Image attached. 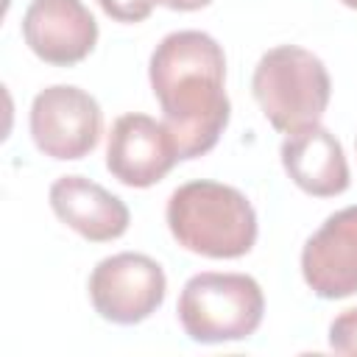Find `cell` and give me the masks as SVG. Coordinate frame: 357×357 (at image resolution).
Segmentation results:
<instances>
[{
	"mask_svg": "<svg viewBox=\"0 0 357 357\" xmlns=\"http://www.w3.org/2000/svg\"><path fill=\"white\" fill-rule=\"evenodd\" d=\"M98 6L117 22H142L156 0H98Z\"/></svg>",
	"mask_w": 357,
	"mask_h": 357,
	"instance_id": "obj_13",
	"label": "cell"
},
{
	"mask_svg": "<svg viewBox=\"0 0 357 357\" xmlns=\"http://www.w3.org/2000/svg\"><path fill=\"white\" fill-rule=\"evenodd\" d=\"M251 92L265 120L284 134L318 126L332 95V81L324 61L298 47H271L254 67Z\"/></svg>",
	"mask_w": 357,
	"mask_h": 357,
	"instance_id": "obj_3",
	"label": "cell"
},
{
	"mask_svg": "<svg viewBox=\"0 0 357 357\" xmlns=\"http://www.w3.org/2000/svg\"><path fill=\"white\" fill-rule=\"evenodd\" d=\"M282 165L296 187L310 195L332 198L349 187V162L343 145L324 126L293 131L282 142Z\"/></svg>",
	"mask_w": 357,
	"mask_h": 357,
	"instance_id": "obj_11",
	"label": "cell"
},
{
	"mask_svg": "<svg viewBox=\"0 0 357 357\" xmlns=\"http://www.w3.org/2000/svg\"><path fill=\"white\" fill-rule=\"evenodd\" d=\"M50 209L61 223L78 231L84 240L106 243L126 234L131 215L128 206L106 187L84 176H61L50 184Z\"/></svg>",
	"mask_w": 357,
	"mask_h": 357,
	"instance_id": "obj_10",
	"label": "cell"
},
{
	"mask_svg": "<svg viewBox=\"0 0 357 357\" xmlns=\"http://www.w3.org/2000/svg\"><path fill=\"white\" fill-rule=\"evenodd\" d=\"M178 145L165 126L148 114L131 112L114 120L106 145V167L126 187H151L178 162Z\"/></svg>",
	"mask_w": 357,
	"mask_h": 357,
	"instance_id": "obj_7",
	"label": "cell"
},
{
	"mask_svg": "<svg viewBox=\"0 0 357 357\" xmlns=\"http://www.w3.org/2000/svg\"><path fill=\"white\" fill-rule=\"evenodd\" d=\"M156 3H162V6H167L173 11H195V8L209 6L212 0H156Z\"/></svg>",
	"mask_w": 357,
	"mask_h": 357,
	"instance_id": "obj_14",
	"label": "cell"
},
{
	"mask_svg": "<svg viewBox=\"0 0 357 357\" xmlns=\"http://www.w3.org/2000/svg\"><path fill=\"white\" fill-rule=\"evenodd\" d=\"M170 234L192 254L237 259L257 243V212L251 201L220 181H187L167 198Z\"/></svg>",
	"mask_w": 357,
	"mask_h": 357,
	"instance_id": "obj_2",
	"label": "cell"
},
{
	"mask_svg": "<svg viewBox=\"0 0 357 357\" xmlns=\"http://www.w3.org/2000/svg\"><path fill=\"white\" fill-rule=\"evenodd\" d=\"M329 346L337 354H357V307L343 310L329 326Z\"/></svg>",
	"mask_w": 357,
	"mask_h": 357,
	"instance_id": "obj_12",
	"label": "cell"
},
{
	"mask_svg": "<svg viewBox=\"0 0 357 357\" xmlns=\"http://www.w3.org/2000/svg\"><path fill=\"white\" fill-rule=\"evenodd\" d=\"M167 279L156 259L123 251L100 259L89 276V298L100 318L131 326L151 318L165 301Z\"/></svg>",
	"mask_w": 357,
	"mask_h": 357,
	"instance_id": "obj_5",
	"label": "cell"
},
{
	"mask_svg": "<svg viewBox=\"0 0 357 357\" xmlns=\"http://www.w3.org/2000/svg\"><path fill=\"white\" fill-rule=\"evenodd\" d=\"M25 45L47 64L84 61L98 42V22L81 0H31L22 17Z\"/></svg>",
	"mask_w": 357,
	"mask_h": 357,
	"instance_id": "obj_9",
	"label": "cell"
},
{
	"mask_svg": "<svg viewBox=\"0 0 357 357\" xmlns=\"http://www.w3.org/2000/svg\"><path fill=\"white\" fill-rule=\"evenodd\" d=\"M343 6H349V8H357V0H340Z\"/></svg>",
	"mask_w": 357,
	"mask_h": 357,
	"instance_id": "obj_15",
	"label": "cell"
},
{
	"mask_svg": "<svg viewBox=\"0 0 357 357\" xmlns=\"http://www.w3.org/2000/svg\"><path fill=\"white\" fill-rule=\"evenodd\" d=\"M301 276L318 298L357 293V204L329 215L301 248Z\"/></svg>",
	"mask_w": 357,
	"mask_h": 357,
	"instance_id": "obj_8",
	"label": "cell"
},
{
	"mask_svg": "<svg viewBox=\"0 0 357 357\" xmlns=\"http://www.w3.org/2000/svg\"><path fill=\"white\" fill-rule=\"evenodd\" d=\"M33 145L50 159H81L86 156L103 128L98 100L81 86L53 84L42 89L28 114Z\"/></svg>",
	"mask_w": 357,
	"mask_h": 357,
	"instance_id": "obj_6",
	"label": "cell"
},
{
	"mask_svg": "<svg viewBox=\"0 0 357 357\" xmlns=\"http://www.w3.org/2000/svg\"><path fill=\"white\" fill-rule=\"evenodd\" d=\"M148 78L178 156L195 159L212 151L231 112L223 47L204 31H173L151 53Z\"/></svg>",
	"mask_w": 357,
	"mask_h": 357,
	"instance_id": "obj_1",
	"label": "cell"
},
{
	"mask_svg": "<svg viewBox=\"0 0 357 357\" xmlns=\"http://www.w3.org/2000/svg\"><path fill=\"white\" fill-rule=\"evenodd\" d=\"M178 321L195 343H231L257 332L265 312V296L248 273L204 271L187 279L178 296Z\"/></svg>",
	"mask_w": 357,
	"mask_h": 357,
	"instance_id": "obj_4",
	"label": "cell"
}]
</instances>
